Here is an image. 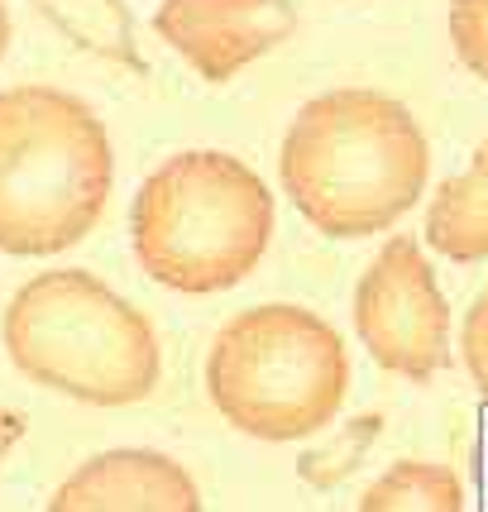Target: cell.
I'll use <instances>...</instances> for the list:
<instances>
[{
	"label": "cell",
	"instance_id": "1",
	"mask_svg": "<svg viewBox=\"0 0 488 512\" xmlns=\"http://www.w3.org/2000/svg\"><path fill=\"white\" fill-rule=\"evenodd\" d=\"M278 178L307 225L331 240H364L426 197L431 139L388 91H321L292 115Z\"/></svg>",
	"mask_w": 488,
	"mask_h": 512
},
{
	"label": "cell",
	"instance_id": "2",
	"mask_svg": "<svg viewBox=\"0 0 488 512\" xmlns=\"http://www.w3.org/2000/svg\"><path fill=\"white\" fill-rule=\"evenodd\" d=\"M115 182L111 134L82 96L44 82L0 91V254L82 245Z\"/></svg>",
	"mask_w": 488,
	"mask_h": 512
},
{
	"label": "cell",
	"instance_id": "3",
	"mask_svg": "<svg viewBox=\"0 0 488 512\" xmlns=\"http://www.w3.org/2000/svg\"><path fill=\"white\" fill-rule=\"evenodd\" d=\"M130 240L163 288L187 297L240 288L273 245V192L244 158L182 149L139 182Z\"/></svg>",
	"mask_w": 488,
	"mask_h": 512
},
{
	"label": "cell",
	"instance_id": "4",
	"mask_svg": "<svg viewBox=\"0 0 488 512\" xmlns=\"http://www.w3.org/2000/svg\"><path fill=\"white\" fill-rule=\"evenodd\" d=\"M0 335L29 383L91 407L144 402L163 379V345L149 316L87 268L29 278L10 297Z\"/></svg>",
	"mask_w": 488,
	"mask_h": 512
},
{
	"label": "cell",
	"instance_id": "5",
	"mask_svg": "<svg viewBox=\"0 0 488 512\" xmlns=\"http://www.w3.org/2000/svg\"><path fill=\"white\" fill-rule=\"evenodd\" d=\"M350 388V350L326 316L264 302L230 316L206 355V393L254 441H302L335 422Z\"/></svg>",
	"mask_w": 488,
	"mask_h": 512
},
{
	"label": "cell",
	"instance_id": "6",
	"mask_svg": "<svg viewBox=\"0 0 488 512\" xmlns=\"http://www.w3.org/2000/svg\"><path fill=\"white\" fill-rule=\"evenodd\" d=\"M355 335L378 369L426 383L450 364V302L422 240L393 235L359 273Z\"/></svg>",
	"mask_w": 488,
	"mask_h": 512
},
{
	"label": "cell",
	"instance_id": "7",
	"mask_svg": "<svg viewBox=\"0 0 488 512\" xmlns=\"http://www.w3.org/2000/svg\"><path fill=\"white\" fill-rule=\"evenodd\" d=\"M154 34L201 72V82H230L240 67L259 63L297 34L292 0H163Z\"/></svg>",
	"mask_w": 488,
	"mask_h": 512
},
{
	"label": "cell",
	"instance_id": "8",
	"mask_svg": "<svg viewBox=\"0 0 488 512\" xmlns=\"http://www.w3.org/2000/svg\"><path fill=\"white\" fill-rule=\"evenodd\" d=\"M48 512H201V489L173 455L125 446L72 469Z\"/></svg>",
	"mask_w": 488,
	"mask_h": 512
},
{
	"label": "cell",
	"instance_id": "9",
	"mask_svg": "<svg viewBox=\"0 0 488 512\" xmlns=\"http://www.w3.org/2000/svg\"><path fill=\"white\" fill-rule=\"evenodd\" d=\"M426 240L455 264L488 259V139L426 206Z\"/></svg>",
	"mask_w": 488,
	"mask_h": 512
},
{
	"label": "cell",
	"instance_id": "10",
	"mask_svg": "<svg viewBox=\"0 0 488 512\" xmlns=\"http://www.w3.org/2000/svg\"><path fill=\"white\" fill-rule=\"evenodd\" d=\"M34 10L44 15L72 48L96 53L106 63H120L130 72H149L144 53L134 44V15L125 0H34Z\"/></svg>",
	"mask_w": 488,
	"mask_h": 512
},
{
	"label": "cell",
	"instance_id": "11",
	"mask_svg": "<svg viewBox=\"0 0 488 512\" xmlns=\"http://www.w3.org/2000/svg\"><path fill=\"white\" fill-rule=\"evenodd\" d=\"M359 512H465V484L441 460H398L364 489Z\"/></svg>",
	"mask_w": 488,
	"mask_h": 512
},
{
	"label": "cell",
	"instance_id": "12",
	"mask_svg": "<svg viewBox=\"0 0 488 512\" xmlns=\"http://www.w3.org/2000/svg\"><path fill=\"white\" fill-rule=\"evenodd\" d=\"M378 431H383V417H378V412H364L355 422H345L331 441L311 446L307 455L297 460V479L311 484V489H340V484L364 465V455L374 450Z\"/></svg>",
	"mask_w": 488,
	"mask_h": 512
},
{
	"label": "cell",
	"instance_id": "13",
	"mask_svg": "<svg viewBox=\"0 0 488 512\" xmlns=\"http://www.w3.org/2000/svg\"><path fill=\"white\" fill-rule=\"evenodd\" d=\"M450 44L455 58L488 82V0H450Z\"/></svg>",
	"mask_w": 488,
	"mask_h": 512
},
{
	"label": "cell",
	"instance_id": "14",
	"mask_svg": "<svg viewBox=\"0 0 488 512\" xmlns=\"http://www.w3.org/2000/svg\"><path fill=\"white\" fill-rule=\"evenodd\" d=\"M460 359H465L474 388L488 398V288L474 297V307L465 312V326H460Z\"/></svg>",
	"mask_w": 488,
	"mask_h": 512
},
{
	"label": "cell",
	"instance_id": "15",
	"mask_svg": "<svg viewBox=\"0 0 488 512\" xmlns=\"http://www.w3.org/2000/svg\"><path fill=\"white\" fill-rule=\"evenodd\" d=\"M20 436H24V417H20V412H0V460L20 446Z\"/></svg>",
	"mask_w": 488,
	"mask_h": 512
},
{
	"label": "cell",
	"instance_id": "16",
	"mask_svg": "<svg viewBox=\"0 0 488 512\" xmlns=\"http://www.w3.org/2000/svg\"><path fill=\"white\" fill-rule=\"evenodd\" d=\"M5 44H10V10H5V0H0V58H5Z\"/></svg>",
	"mask_w": 488,
	"mask_h": 512
}]
</instances>
